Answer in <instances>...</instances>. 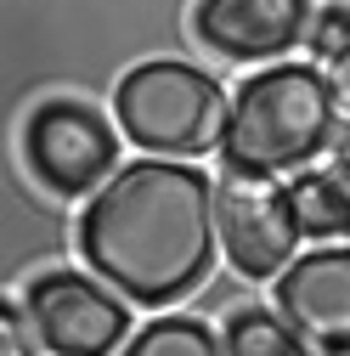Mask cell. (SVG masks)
<instances>
[{"mask_svg": "<svg viewBox=\"0 0 350 356\" xmlns=\"http://www.w3.org/2000/svg\"><path fill=\"white\" fill-rule=\"evenodd\" d=\"M333 164H339V170H350V113L339 119V136H333Z\"/></svg>", "mask_w": 350, "mask_h": 356, "instance_id": "5bb4252c", "label": "cell"}, {"mask_svg": "<svg viewBox=\"0 0 350 356\" xmlns=\"http://www.w3.org/2000/svg\"><path fill=\"white\" fill-rule=\"evenodd\" d=\"M288 204L305 238H344L350 232V170H294L288 175Z\"/></svg>", "mask_w": 350, "mask_h": 356, "instance_id": "9c48e42d", "label": "cell"}, {"mask_svg": "<svg viewBox=\"0 0 350 356\" xmlns=\"http://www.w3.org/2000/svg\"><path fill=\"white\" fill-rule=\"evenodd\" d=\"M344 91L317 63H272L249 74L221 130V164L238 175H294L311 159H322L339 136Z\"/></svg>", "mask_w": 350, "mask_h": 356, "instance_id": "7a4b0ae2", "label": "cell"}, {"mask_svg": "<svg viewBox=\"0 0 350 356\" xmlns=\"http://www.w3.org/2000/svg\"><path fill=\"white\" fill-rule=\"evenodd\" d=\"M333 79H339V91H344V97H350V57H344V63H339V74H333Z\"/></svg>", "mask_w": 350, "mask_h": 356, "instance_id": "9a60e30c", "label": "cell"}, {"mask_svg": "<svg viewBox=\"0 0 350 356\" xmlns=\"http://www.w3.org/2000/svg\"><path fill=\"white\" fill-rule=\"evenodd\" d=\"M221 339H226V356H311L305 350L311 339H305L283 311H260V305L232 311Z\"/></svg>", "mask_w": 350, "mask_h": 356, "instance_id": "30bf717a", "label": "cell"}, {"mask_svg": "<svg viewBox=\"0 0 350 356\" xmlns=\"http://www.w3.org/2000/svg\"><path fill=\"white\" fill-rule=\"evenodd\" d=\"M226 108L232 97L221 91V79L175 57L136 63L113 91V119L124 130V142H136L142 153H158V159L221 153Z\"/></svg>", "mask_w": 350, "mask_h": 356, "instance_id": "3957f363", "label": "cell"}, {"mask_svg": "<svg viewBox=\"0 0 350 356\" xmlns=\"http://www.w3.org/2000/svg\"><path fill=\"white\" fill-rule=\"evenodd\" d=\"M277 311L317 350H350V249L328 243L294 254L277 277Z\"/></svg>", "mask_w": 350, "mask_h": 356, "instance_id": "ba28073f", "label": "cell"}, {"mask_svg": "<svg viewBox=\"0 0 350 356\" xmlns=\"http://www.w3.org/2000/svg\"><path fill=\"white\" fill-rule=\"evenodd\" d=\"M305 46H311L317 63H333V68L350 57V6H344V0H328V6L317 12L311 40H305Z\"/></svg>", "mask_w": 350, "mask_h": 356, "instance_id": "7c38bea8", "label": "cell"}, {"mask_svg": "<svg viewBox=\"0 0 350 356\" xmlns=\"http://www.w3.org/2000/svg\"><path fill=\"white\" fill-rule=\"evenodd\" d=\"M119 356H226V339L198 317H153L124 339Z\"/></svg>", "mask_w": 350, "mask_h": 356, "instance_id": "8fae6325", "label": "cell"}, {"mask_svg": "<svg viewBox=\"0 0 350 356\" xmlns=\"http://www.w3.org/2000/svg\"><path fill=\"white\" fill-rule=\"evenodd\" d=\"M317 356H350V350H317Z\"/></svg>", "mask_w": 350, "mask_h": 356, "instance_id": "2e32d148", "label": "cell"}, {"mask_svg": "<svg viewBox=\"0 0 350 356\" xmlns=\"http://www.w3.org/2000/svg\"><path fill=\"white\" fill-rule=\"evenodd\" d=\"M23 311L51 356H119L130 328V305L97 272H40L23 289Z\"/></svg>", "mask_w": 350, "mask_h": 356, "instance_id": "5b68a950", "label": "cell"}, {"mask_svg": "<svg viewBox=\"0 0 350 356\" xmlns=\"http://www.w3.org/2000/svg\"><path fill=\"white\" fill-rule=\"evenodd\" d=\"M311 0H198L192 34L221 63H272L311 40Z\"/></svg>", "mask_w": 350, "mask_h": 356, "instance_id": "52a82bcc", "label": "cell"}, {"mask_svg": "<svg viewBox=\"0 0 350 356\" xmlns=\"http://www.w3.org/2000/svg\"><path fill=\"white\" fill-rule=\"evenodd\" d=\"M119 119L79 97H51L23 119V164L51 198H91L119 170Z\"/></svg>", "mask_w": 350, "mask_h": 356, "instance_id": "277c9868", "label": "cell"}, {"mask_svg": "<svg viewBox=\"0 0 350 356\" xmlns=\"http://www.w3.org/2000/svg\"><path fill=\"white\" fill-rule=\"evenodd\" d=\"M215 181L198 159H136L79 209V254L136 305H175L215 266Z\"/></svg>", "mask_w": 350, "mask_h": 356, "instance_id": "6da1fadb", "label": "cell"}, {"mask_svg": "<svg viewBox=\"0 0 350 356\" xmlns=\"http://www.w3.org/2000/svg\"><path fill=\"white\" fill-rule=\"evenodd\" d=\"M34 323H28V311L23 305H0V356H34Z\"/></svg>", "mask_w": 350, "mask_h": 356, "instance_id": "4fadbf2b", "label": "cell"}, {"mask_svg": "<svg viewBox=\"0 0 350 356\" xmlns=\"http://www.w3.org/2000/svg\"><path fill=\"white\" fill-rule=\"evenodd\" d=\"M215 227H221V249L232 272L249 283L283 277V266L299 249V220L288 204V187H272V175H238L226 170L215 181Z\"/></svg>", "mask_w": 350, "mask_h": 356, "instance_id": "8992f818", "label": "cell"}]
</instances>
